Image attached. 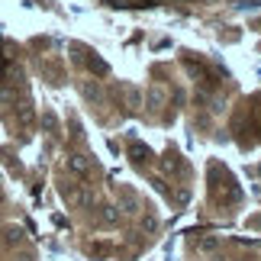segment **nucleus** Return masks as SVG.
<instances>
[{
  "mask_svg": "<svg viewBox=\"0 0 261 261\" xmlns=\"http://www.w3.org/2000/svg\"><path fill=\"white\" fill-rule=\"evenodd\" d=\"M68 165H71V171H77V174H81V171H87V162H84L81 155H74V158H71Z\"/></svg>",
  "mask_w": 261,
  "mask_h": 261,
  "instance_id": "obj_1",
  "label": "nucleus"
}]
</instances>
